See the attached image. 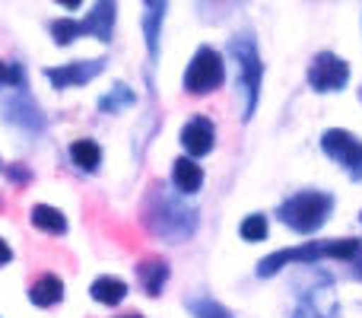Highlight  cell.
<instances>
[{"label": "cell", "instance_id": "7", "mask_svg": "<svg viewBox=\"0 0 362 318\" xmlns=\"http://www.w3.org/2000/svg\"><path fill=\"white\" fill-rule=\"evenodd\" d=\"M305 76L315 93H337V89H344L346 80H350V64H346L344 57L331 55V51H321V55L312 57Z\"/></svg>", "mask_w": 362, "mask_h": 318}, {"label": "cell", "instance_id": "5", "mask_svg": "<svg viewBox=\"0 0 362 318\" xmlns=\"http://www.w3.org/2000/svg\"><path fill=\"white\" fill-rule=\"evenodd\" d=\"M150 226L156 236H165V239H187L194 232V226H197V220H194V210H187L185 204H178L175 198H156L150 204Z\"/></svg>", "mask_w": 362, "mask_h": 318}, {"label": "cell", "instance_id": "2", "mask_svg": "<svg viewBox=\"0 0 362 318\" xmlns=\"http://www.w3.org/2000/svg\"><path fill=\"white\" fill-rule=\"evenodd\" d=\"M229 55L235 64V83L238 96H242V118H251L257 108V96H261V80H264V61L257 55V42L251 32H238L229 38Z\"/></svg>", "mask_w": 362, "mask_h": 318}, {"label": "cell", "instance_id": "9", "mask_svg": "<svg viewBox=\"0 0 362 318\" xmlns=\"http://www.w3.org/2000/svg\"><path fill=\"white\" fill-rule=\"evenodd\" d=\"M216 144V131H213V121L204 118V115H194L185 127H181V147L187 150V157L197 159V157H206Z\"/></svg>", "mask_w": 362, "mask_h": 318}, {"label": "cell", "instance_id": "20", "mask_svg": "<svg viewBox=\"0 0 362 318\" xmlns=\"http://www.w3.org/2000/svg\"><path fill=\"white\" fill-rule=\"evenodd\" d=\"M80 35H83V29L76 19H54V23H51V38H54V45H74Z\"/></svg>", "mask_w": 362, "mask_h": 318}, {"label": "cell", "instance_id": "8", "mask_svg": "<svg viewBox=\"0 0 362 318\" xmlns=\"http://www.w3.org/2000/svg\"><path fill=\"white\" fill-rule=\"evenodd\" d=\"M105 57H93V61H74V64H64V67H48L45 76L54 89H74V86H86L89 80L105 70Z\"/></svg>", "mask_w": 362, "mask_h": 318}, {"label": "cell", "instance_id": "26", "mask_svg": "<svg viewBox=\"0 0 362 318\" xmlns=\"http://www.w3.org/2000/svg\"><path fill=\"white\" fill-rule=\"evenodd\" d=\"M54 4H61L64 10H80V6H83V0H54Z\"/></svg>", "mask_w": 362, "mask_h": 318}, {"label": "cell", "instance_id": "12", "mask_svg": "<svg viewBox=\"0 0 362 318\" xmlns=\"http://www.w3.org/2000/svg\"><path fill=\"white\" fill-rule=\"evenodd\" d=\"M172 181H175V188L181 194H194L204 185V169L191 157H181V159H175V169H172Z\"/></svg>", "mask_w": 362, "mask_h": 318}, {"label": "cell", "instance_id": "18", "mask_svg": "<svg viewBox=\"0 0 362 318\" xmlns=\"http://www.w3.org/2000/svg\"><path fill=\"white\" fill-rule=\"evenodd\" d=\"M4 112H6V118L10 121H16V125H23V127H29V131H35L38 125H42V118H38V108L32 106L25 96H19V99H13V106H4Z\"/></svg>", "mask_w": 362, "mask_h": 318}, {"label": "cell", "instance_id": "22", "mask_svg": "<svg viewBox=\"0 0 362 318\" xmlns=\"http://www.w3.org/2000/svg\"><path fill=\"white\" fill-rule=\"evenodd\" d=\"M0 86L6 89H23V67L16 61H0Z\"/></svg>", "mask_w": 362, "mask_h": 318}, {"label": "cell", "instance_id": "1", "mask_svg": "<svg viewBox=\"0 0 362 318\" xmlns=\"http://www.w3.org/2000/svg\"><path fill=\"white\" fill-rule=\"evenodd\" d=\"M362 245L356 239H327V242H305L299 249H280L274 255H267L257 264V277H274L289 264H315L321 258H337V261H350L353 255H359Z\"/></svg>", "mask_w": 362, "mask_h": 318}, {"label": "cell", "instance_id": "21", "mask_svg": "<svg viewBox=\"0 0 362 318\" xmlns=\"http://www.w3.org/2000/svg\"><path fill=\"white\" fill-rule=\"evenodd\" d=\"M242 239L245 242H264L267 239V217L261 213H251L242 220Z\"/></svg>", "mask_w": 362, "mask_h": 318}, {"label": "cell", "instance_id": "23", "mask_svg": "<svg viewBox=\"0 0 362 318\" xmlns=\"http://www.w3.org/2000/svg\"><path fill=\"white\" fill-rule=\"evenodd\" d=\"M194 309H197V315H200V318H229L219 306H213V302H197Z\"/></svg>", "mask_w": 362, "mask_h": 318}, {"label": "cell", "instance_id": "3", "mask_svg": "<svg viewBox=\"0 0 362 318\" xmlns=\"http://www.w3.org/2000/svg\"><path fill=\"white\" fill-rule=\"evenodd\" d=\"M334 210V198L327 191H299L280 204V220L296 232H315L325 226Z\"/></svg>", "mask_w": 362, "mask_h": 318}, {"label": "cell", "instance_id": "27", "mask_svg": "<svg viewBox=\"0 0 362 318\" xmlns=\"http://www.w3.org/2000/svg\"><path fill=\"white\" fill-rule=\"evenodd\" d=\"M124 318H144V315H124Z\"/></svg>", "mask_w": 362, "mask_h": 318}, {"label": "cell", "instance_id": "19", "mask_svg": "<svg viewBox=\"0 0 362 318\" xmlns=\"http://www.w3.org/2000/svg\"><path fill=\"white\" fill-rule=\"evenodd\" d=\"M131 106H134V93L124 86V83H118V86H115L112 93H108L105 99L99 102V108H102V112H115V115H118V112H124V108H131Z\"/></svg>", "mask_w": 362, "mask_h": 318}, {"label": "cell", "instance_id": "24", "mask_svg": "<svg viewBox=\"0 0 362 318\" xmlns=\"http://www.w3.org/2000/svg\"><path fill=\"white\" fill-rule=\"evenodd\" d=\"M235 4L238 0H200V6H206V10H229Z\"/></svg>", "mask_w": 362, "mask_h": 318}, {"label": "cell", "instance_id": "10", "mask_svg": "<svg viewBox=\"0 0 362 318\" xmlns=\"http://www.w3.org/2000/svg\"><path fill=\"white\" fill-rule=\"evenodd\" d=\"M115 16H118V10H115V0H95V6L89 10V16L80 23L83 35H93V38H99V42H112V35H115Z\"/></svg>", "mask_w": 362, "mask_h": 318}, {"label": "cell", "instance_id": "17", "mask_svg": "<svg viewBox=\"0 0 362 318\" xmlns=\"http://www.w3.org/2000/svg\"><path fill=\"white\" fill-rule=\"evenodd\" d=\"M70 159H74L83 172H95L99 162H102V150H99L95 140L83 137V140H74V147H70Z\"/></svg>", "mask_w": 362, "mask_h": 318}, {"label": "cell", "instance_id": "16", "mask_svg": "<svg viewBox=\"0 0 362 318\" xmlns=\"http://www.w3.org/2000/svg\"><path fill=\"white\" fill-rule=\"evenodd\" d=\"M137 277H140V283H144L146 293L159 296V290H163L165 280H169V264L159 261V258H153V261H144L137 268Z\"/></svg>", "mask_w": 362, "mask_h": 318}, {"label": "cell", "instance_id": "13", "mask_svg": "<svg viewBox=\"0 0 362 318\" xmlns=\"http://www.w3.org/2000/svg\"><path fill=\"white\" fill-rule=\"evenodd\" d=\"M29 300L35 302L38 309H51V306H57V302L64 300V283L57 280L54 274L38 277V280L32 283V290H29Z\"/></svg>", "mask_w": 362, "mask_h": 318}, {"label": "cell", "instance_id": "14", "mask_svg": "<svg viewBox=\"0 0 362 318\" xmlns=\"http://www.w3.org/2000/svg\"><path fill=\"white\" fill-rule=\"evenodd\" d=\"M32 226L42 232H51V236H64L67 232V217L51 204H35L32 207Z\"/></svg>", "mask_w": 362, "mask_h": 318}, {"label": "cell", "instance_id": "4", "mask_svg": "<svg viewBox=\"0 0 362 318\" xmlns=\"http://www.w3.org/2000/svg\"><path fill=\"white\" fill-rule=\"evenodd\" d=\"M223 80H226L223 55H219L216 48H210V45L197 48V55L191 57V64H187V70H185V89L194 96H206L223 86Z\"/></svg>", "mask_w": 362, "mask_h": 318}, {"label": "cell", "instance_id": "25", "mask_svg": "<svg viewBox=\"0 0 362 318\" xmlns=\"http://www.w3.org/2000/svg\"><path fill=\"white\" fill-rule=\"evenodd\" d=\"M10 261H13V249L4 242V239H0V268H4V264H10Z\"/></svg>", "mask_w": 362, "mask_h": 318}, {"label": "cell", "instance_id": "6", "mask_svg": "<svg viewBox=\"0 0 362 318\" xmlns=\"http://www.w3.org/2000/svg\"><path fill=\"white\" fill-rule=\"evenodd\" d=\"M321 150L337 162V166H344L353 181L362 178V140L356 134L344 131V127H331V131H325V137H321Z\"/></svg>", "mask_w": 362, "mask_h": 318}, {"label": "cell", "instance_id": "11", "mask_svg": "<svg viewBox=\"0 0 362 318\" xmlns=\"http://www.w3.org/2000/svg\"><path fill=\"white\" fill-rule=\"evenodd\" d=\"M169 10V0H144V38L146 51L156 61L159 57V38H163V19Z\"/></svg>", "mask_w": 362, "mask_h": 318}, {"label": "cell", "instance_id": "15", "mask_svg": "<svg viewBox=\"0 0 362 318\" xmlns=\"http://www.w3.org/2000/svg\"><path fill=\"white\" fill-rule=\"evenodd\" d=\"M89 293H93V300L102 302V306H118L127 296V283L121 280V277H99Z\"/></svg>", "mask_w": 362, "mask_h": 318}]
</instances>
